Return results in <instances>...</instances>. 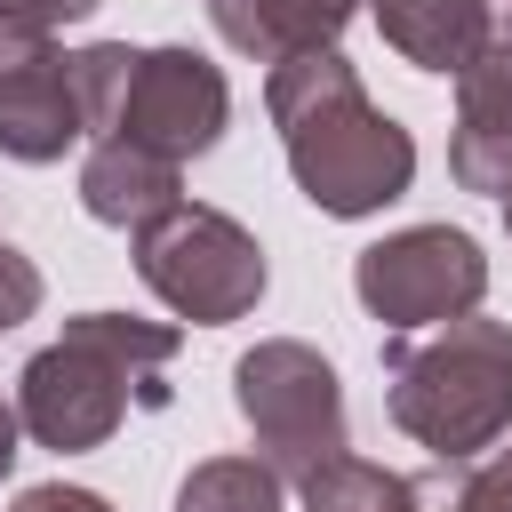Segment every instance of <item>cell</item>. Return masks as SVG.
I'll use <instances>...</instances> for the list:
<instances>
[{
  "label": "cell",
  "instance_id": "cell-22",
  "mask_svg": "<svg viewBox=\"0 0 512 512\" xmlns=\"http://www.w3.org/2000/svg\"><path fill=\"white\" fill-rule=\"evenodd\" d=\"M504 232H512V192H504Z\"/></svg>",
  "mask_w": 512,
  "mask_h": 512
},
{
  "label": "cell",
  "instance_id": "cell-11",
  "mask_svg": "<svg viewBox=\"0 0 512 512\" xmlns=\"http://www.w3.org/2000/svg\"><path fill=\"white\" fill-rule=\"evenodd\" d=\"M376 8V32H384V48L400 56V64H416V72H464L488 40H496V24H488V8L480 0H368Z\"/></svg>",
  "mask_w": 512,
  "mask_h": 512
},
{
  "label": "cell",
  "instance_id": "cell-5",
  "mask_svg": "<svg viewBox=\"0 0 512 512\" xmlns=\"http://www.w3.org/2000/svg\"><path fill=\"white\" fill-rule=\"evenodd\" d=\"M232 408L256 432V456L280 480L320 472L328 456L352 448V416H344V376L328 368V352L296 344V336H264L232 360Z\"/></svg>",
  "mask_w": 512,
  "mask_h": 512
},
{
  "label": "cell",
  "instance_id": "cell-6",
  "mask_svg": "<svg viewBox=\"0 0 512 512\" xmlns=\"http://www.w3.org/2000/svg\"><path fill=\"white\" fill-rule=\"evenodd\" d=\"M352 296L392 336H416V328H440L456 312H480L488 256L464 224H408V232H384L352 256Z\"/></svg>",
  "mask_w": 512,
  "mask_h": 512
},
{
  "label": "cell",
  "instance_id": "cell-16",
  "mask_svg": "<svg viewBox=\"0 0 512 512\" xmlns=\"http://www.w3.org/2000/svg\"><path fill=\"white\" fill-rule=\"evenodd\" d=\"M464 512H512V448H480L464 464Z\"/></svg>",
  "mask_w": 512,
  "mask_h": 512
},
{
  "label": "cell",
  "instance_id": "cell-20",
  "mask_svg": "<svg viewBox=\"0 0 512 512\" xmlns=\"http://www.w3.org/2000/svg\"><path fill=\"white\" fill-rule=\"evenodd\" d=\"M16 440H24V424H16V400H0V480H8V464H16Z\"/></svg>",
  "mask_w": 512,
  "mask_h": 512
},
{
  "label": "cell",
  "instance_id": "cell-21",
  "mask_svg": "<svg viewBox=\"0 0 512 512\" xmlns=\"http://www.w3.org/2000/svg\"><path fill=\"white\" fill-rule=\"evenodd\" d=\"M488 8V24H496V40H512V0H480Z\"/></svg>",
  "mask_w": 512,
  "mask_h": 512
},
{
  "label": "cell",
  "instance_id": "cell-18",
  "mask_svg": "<svg viewBox=\"0 0 512 512\" xmlns=\"http://www.w3.org/2000/svg\"><path fill=\"white\" fill-rule=\"evenodd\" d=\"M104 0H0V24H24V32H56V24H80L96 16Z\"/></svg>",
  "mask_w": 512,
  "mask_h": 512
},
{
  "label": "cell",
  "instance_id": "cell-4",
  "mask_svg": "<svg viewBox=\"0 0 512 512\" xmlns=\"http://www.w3.org/2000/svg\"><path fill=\"white\" fill-rule=\"evenodd\" d=\"M136 240V280L192 328H232L264 304V248L240 216L208 208V200H176L168 216H152Z\"/></svg>",
  "mask_w": 512,
  "mask_h": 512
},
{
  "label": "cell",
  "instance_id": "cell-1",
  "mask_svg": "<svg viewBox=\"0 0 512 512\" xmlns=\"http://www.w3.org/2000/svg\"><path fill=\"white\" fill-rule=\"evenodd\" d=\"M264 112L280 128L288 176L296 192L336 216H384L408 184H416V136L360 88V64L344 48H296L264 72Z\"/></svg>",
  "mask_w": 512,
  "mask_h": 512
},
{
  "label": "cell",
  "instance_id": "cell-8",
  "mask_svg": "<svg viewBox=\"0 0 512 512\" xmlns=\"http://www.w3.org/2000/svg\"><path fill=\"white\" fill-rule=\"evenodd\" d=\"M80 136H88L80 80H72V56L56 48V32L0 24V160L48 168Z\"/></svg>",
  "mask_w": 512,
  "mask_h": 512
},
{
  "label": "cell",
  "instance_id": "cell-9",
  "mask_svg": "<svg viewBox=\"0 0 512 512\" xmlns=\"http://www.w3.org/2000/svg\"><path fill=\"white\" fill-rule=\"evenodd\" d=\"M448 176L464 192H512V40H488L456 72V128H448Z\"/></svg>",
  "mask_w": 512,
  "mask_h": 512
},
{
  "label": "cell",
  "instance_id": "cell-3",
  "mask_svg": "<svg viewBox=\"0 0 512 512\" xmlns=\"http://www.w3.org/2000/svg\"><path fill=\"white\" fill-rule=\"evenodd\" d=\"M384 408L432 448V464H472L512 432V320L456 312L440 328L384 344Z\"/></svg>",
  "mask_w": 512,
  "mask_h": 512
},
{
  "label": "cell",
  "instance_id": "cell-2",
  "mask_svg": "<svg viewBox=\"0 0 512 512\" xmlns=\"http://www.w3.org/2000/svg\"><path fill=\"white\" fill-rule=\"evenodd\" d=\"M184 328L176 320H136V312H72L56 344H40L16 376V424L56 448V456H88L104 448L128 408H160V368L176 360Z\"/></svg>",
  "mask_w": 512,
  "mask_h": 512
},
{
  "label": "cell",
  "instance_id": "cell-19",
  "mask_svg": "<svg viewBox=\"0 0 512 512\" xmlns=\"http://www.w3.org/2000/svg\"><path fill=\"white\" fill-rule=\"evenodd\" d=\"M8 512H112L96 488H64V480H48V488H24Z\"/></svg>",
  "mask_w": 512,
  "mask_h": 512
},
{
  "label": "cell",
  "instance_id": "cell-13",
  "mask_svg": "<svg viewBox=\"0 0 512 512\" xmlns=\"http://www.w3.org/2000/svg\"><path fill=\"white\" fill-rule=\"evenodd\" d=\"M176 512H288V480L264 456H200L176 488Z\"/></svg>",
  "mask_w": 512,
  "mask_h": 512
},
{
  "label": "cell",
  "instance_id": "cell-15",
  "mask_svg": "<svg viewBox=\"0 0 512 512\" xmlns=\"http://www.w3.org/2000/svg\"><path fill=\"white\" fill-rule=\"evenodd\" d=\"M72 80H80V120L88 136H112L120 104H128V80H136V48L128 40H88L72 56Z\"/></svg>",
  "mask_w": 512,
  "mask_h": 512
},
{
  "label": "cell",
  "instance_id": "cell-17",
  "mask_svg": "<svg viewBox=\"0 0 512 512\" xmlns=\"http://www.w3.org/2000/svg\"><path fill=\"white\" fill-rule=\"evenodd\" d=\"M408 512H464V464H424V472H408Z\"/></svg>",
  "mask_w": 512,
  "mask_h": 512
},
{
  "label": "cell",
  "instance_id": "cell-12",
  "mask_svg": "<svg viewBox=\"0 0 512 512\" xmlns=\"http://www.w3.org/2000/svg\"><path fill=\"white\" fill-rule=\"evenodd\" d=\"M224 48L256 56V64H280L296 48H336L344 24L360 16V0H208Z\"/></svg>",
  "mask_w": 512,
  "mask_h": 512
},
{
  "label": "cell",
  "instance_id": "cell-7",
  "mask_svg": "<svg viewBox=\"0 0 512 512\" xmlns=\"http://www.w3.org/2000/svg\"><path fill=\"white\" fill-rule=\"evenodd\" d=\"M232 128V88L224 72L200 56V48H136V80H128V104L112 120V136H128L136 152H160V160H200L216 152Z\"/></svg>",
  "mask_w": 512,
  "mask_h": 512
},
{
  "label": "cell",
  "instance_id": "cell-10",
  "mask_svg": "<svg viewBox=\"0 0 512 512\" xmlns=\"http://www.w3.org/2000/svg\"><path fill=\"white\" fill-rule=\"evenodd\" d=\"M184 200V168L160 152H136L128 136H96L80 160V208L112 232H144L152 216H168Z\"/></svg>",
  "mask_w": 512,
  "mask_h": 512
},
{
  "label": "cell",
  "instance_id": "cell-14",
  "mask_svg": "<svg viewBox=\"0 0 512 512\" xmlns=\"http://www.w3.org/2000/svg\"><path fill=\"white\" fill-rule=\"evenodd\" d=\"M296 496H304V512H408V472H384V464L344 448L320 472H304Z\"/></svg>",
  "mask_w": 512,
  "mask_h": 512
}]
</instances>
